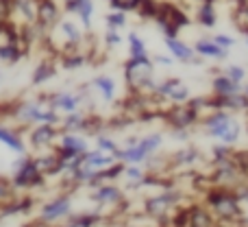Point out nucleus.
Segmentation results:
<instances>
[{
    "instance_id": "1",
    "label": "nucleus",
    "mask_w": 248,
    "mask_h": 227,
    "mask_svg": "<svg viewBox=\"0 0 248 227\" xmlns=\"http://www.w3.org/2000/svg\"><path fill=\"white\" fill-rule=\"evenodd\" d=\"M205 206L211 210V214L216 216L220 225L233 227L235 221L240 219V203H237L235 190L231 188H220V186H209L202 194Z\"/></svg>"
},
{
    "instance_id": "2",
    "label": "nucleus",
    "mask_w": 248,
    "mask_h": 227,
    "mask_svg": "<svg viewBox=\"0 0 248 227\" xmlns=\"http://www.w3.org/2000/svg\"><path fill=\"white\" fill-rule=\"evenodd\" d=\"M201 124H202L207 136L216 138V140L224 142V144H229V146L237 144L242 138L240 120H237L231 112H227V109H214L211 114L202 116Z\"/></svg>"
},
{
    "instance_id": "3",
    "label": "nucleus",
    "mask_w": 248,
    "mask_h": 227,
    "mask_svg": "<svg viewBox=\"0 0 248 227\" xmlns=\"http://www.w3.org/2000/svg\"><path fill=\"white\" fill-rule=\"evenodd\" d=\"M153 22H157L163 37H179L181 29L192 24V17L181 4L170 2V0H159V11Z\"/></svg>"
},
{
    "instance_id": "4",
    "label": "nucleus",
    "mask_w": 248,
    "mask_h": 227,
    "mask_svg": "<svg viewBox=\"0 0 248 227\" xmlns=\"http://www.w3.org/2000/svg\"><path fill=\"white\" fill-rule=\"evenodd\" d=\"M161 144H163L161 133H148V136L140 138L133 146H124V149L118 146V151L113 153V157L120 159V162H124V164H141V162H146L153 153H157Z\"/></svg>"
},
{
    "instance_id": "5",
    "label": "nucleus",
    "mask_w": 248,
    "mask_h": 227,
    "mask_svg": "<svg viewBox=\"0 0 248 227\" xmlns=\"http://www.w3.org/2000/svg\"><path fill=\"white\" fill-rule=\"evenodd\" d=\"M153 72H155V61L150 55L128 57L124 61V81H126L128 92H140L141 83L153 77Z\"/></svg>"
},
{
    "instance_id": "6",
    "label": "nucleus",
    "mask_w": 248,
    "mask_h": 227,
    "mask_svg": "<svg viewBox=\"0 0 248 227\" xmlns=\"http://www.w3.org/2000/svg\"><path fill=\"white\" fill-rule=\"evenodd\" d=\"M181 197H183V194H181L176 188L161 190L159 194L146 199V201H144V212L150 216V219H161V216L170 214V212L179 206V199Z\"/></svg>"
},
{
    "instance_id": "7",
    "label": "nucleus",
    "mask_w": 248,
    "mask_h": 227,
    "mask_svg": "<svg viewBox=\"0 0 248 227\" xmlns=\"http://www.w3.org/2000/svg\"><path fill=\"white\" fill-rule=\"evenodd\" d=\"M211 186H220V188H231L235 190L242 181H246V175L237 168V164L231 159H224V162L214 164V171H211Z\"/></svg>"
},
{
    "instance_id": "8",
    "label": "nucleus",
    "mask_w": 248,
    "mask_h": 227,
    "mask_svg": "<svg viewBox=\"0 0 248 227\" xmlns=\"http://www.w3.org/2000/svg\"><path fill=\"white\" fill-rule=\"evenodd\" d=\"M44 173L37 168L33 157H22L16 164V173H13V188H35V186L44 184Z\"/></svg>"
},
{
    "instance_id": "9",
    "label": "nucleus",
    "mask_w": 248,
    "mask_h": 227,
    "mask_svg": "<svg viewBox=\"0 0 248 227\" xmlns=\"http://www.w3.org/2000/svg\"><path fill=\"white\" fill-rule=\"evenodd\" d=\"M161 118H163V122H166L170 129H189V127H194V124L201 122V116H198V112H194L187 103L172 105V107L163 109Z\"/></svg>"
},
{
    "instance_id": "10",
    "label": "nucleus",
    "mask_w": 248,
    "mask_h": 227,
    "mask_svg": "<svg viewBox=\"0 0 248 227\" xmlns=\"http://www.w3.org/2000/svg\"><path fill=\"white\" fill-rule=\"evenodd\" d=\"M155 96L170 101L172 105H181V103H187V99L192 94H189V87L185 86L179 77H168V79H163V81H157Z\"/></svg>"
},
{
    "instance_id": "11",
    "label": "nucleus",
    "mask_w": 248,
    "mask_h": 227,
    "mask_svg": "<svg viewBox=\"0 0 248 227\" xmlns=\"http://www.w3.org/2000/svg\"><path fill=\"white\" fill-rule=\"evenodd\" d=\"M163 42H166V48L170 51V55L174 57V61H181V64H201V57L196 55L194 46H189L181 37H163Z\"/></svg>"
},
{
    "instance_id": "12",
    "label": "nucleus",
    "mask_w": 248,
    "mask_h": 227,
    "mask_svg": "<svg viewBox=\"0 0 248 227\" xmlns=\"http://www.w3.org/2000/svg\"><path fill=\"white\" fill-rule=\"evenodd\" d=\"M61 20V9L57 0H37V20L35 24L42 31H48Z\"/></svg>"
},
{
    "instance_id": "13",
    "label": "nucleus",
    "mask_w": 248,
    "mask_h": 227,
    "mask_svg": "<svg viewBox=\"0 0 248 227\" xmlns=\"http://www.w3.org/2000/svg\"><path fill=\"white\" fill-rule=\"evenodd\" d=\"M70 210H72L70 197H57V199L48 201L46 206L42 208V221H44V223H52V221H59V219H63V216H68Z\"/></svg>"
},
{
    "instance_id": "14",
    "label": "nucleus",
    "mask_w": 248,
    "mask_h": 227,
    "mask_svg": "<svg viewBox=\"0 0 248 227\" xmlns=\"http://www.w3.org/2000/svg\"><path fill=\"white\" fill-rule=\"evenodd\" d=\"M92 199H94L96 203H100V206H120L124 201V192L116 184L107 181V184H100L98 188H94Z\"/></svg>"
},
{
    "instance_id": "15",
    "label": "nucleus",
    "mask_w": 248,
    "mask_h": 227,
    "mask_svg": "<svg viewBox=\"0 0 248 227\" xmlns=\"http://www.w3.org/2000/svg\"><path fill=\"white\" fill-rule=\"evenodd\" d=\"M194 51H196L198 57L202 59H216V61H222L229 57V51L214 42L211 37H202V39H196L194 42Z\"/></svg>"
},
{
    "instance_id": "16",
    "label": "nucleus",
    "mask_w": 248,
    "mask_h": 227,
    "mask_svg": "<svg viewBox=\"0 0 248 227\" xmlns=\"http://www.w3.org/2000/svg\"><path fill=\"white\" fill-rule=\"evenodd\" d=\"M48 105H50V109H55V112H77L78 105H81V96L77 94H70V92H61V94H52L50 99H48Z\"/></svg>"
},
{
    "instance_id": "17",
    "label": "nucleus",
    "mask_w": 248,
    "mask_h": 227,
    "mask_svg": "<svg viewBox=\"0 0 248 227\" xmlns=\"http://www.w3.org/2000/svg\"><path fill=\"white\" fill-rule=\"evenodd\" d=\"M57 136H59V131L55 129V124L42 122L39 127H35L31 131V144L37 146V149H44V146H50Z\"/></svg>"
},
{
    "instance_id": "18",
    "label": "nucleus",
    "mask_w": 248,
    "mask_h": 227,
    "mask_svg": "<svg viewBox=\"0 0 248 227\" xmlns=\"http://www.w3.org/2000/svg\"><path fill=\"white\" fill-rule=\"evenodd\" d=\"M211 92H214V94H220V96L237 94V92H242V83L233 81V79H229L227 74L220 72L211 79Z\"/></svg>"
},
{
    "instance_id": "19",
    "label": "nucleus",
    "mask_w": 248,
    "mask_h": 227,
    "mask_svg": "<svg viewBox=\"0 0 248 227\" xmlns=\"http://www.w3.org/2000/svg\"><path fill=\"white\" fill-rule=\"evenodd\" d=\"M81 157H83V164H85V166H90V168H94V171L105 168V166H109V164L116 162V157H113L111 153H105V151H100V149H94V151L87 149Z\"/></svg>"
},
{
    "instance_id": "20",
    "label": "nucleus",
    "mask_w": 248,
    "mask_h": 227,
    "mask_svg": "<svg viewBox=\"0 0 248 227\" xmlns=\"http://www.w3.org/2000/svg\"><path fill=\"white\" fill-rule=\"evenodd\" d=\"M196 22L202 29H214L218 24V11H216V2H198L196 7Z\"/></svg>"
},
{
    "instance_id": "21",
    "label": "nucleus",
    "mask_w": 248,
    "mask_h": 227,
    "mask_svg": "<svg viewBox=\"0 0 248 227\" xmlns=\"http://www.w3.org/2000/svg\"><path fill=\"white\" fill-rule=\"evenodd\" d=\"M196 162H201V151L194 149V146H185V149L174 151V153H172V157H170L172 166H183V168L194 166Z\"/></svg>"
},
{
    "instance_id": "22",
    "label": "nucleus",
    "mask_w": 248,
    "mask_h": 227,
    "mask_svg": "<svg viewBox=\"0 0 248 227\" xmlns=\"http://www.w3.org/2000/svg\"><path fill=\"white\" fill-rule=\"evenodd\" d=\"M24 52H26V48L22 46L20 42H7V39H4V42L0 44V61H4V64H16V61H20Z\"/></svg>"
},
{
    "instance_id": "23",
    "label": "nucleus",
    "mask_w": 248,
    "mask_h": 227,
    "mask_svg": "<svg viewBox=\"0 0 248 227\" xmlns=\"http://www.w3.org/2000/svg\"><path fill=\"white\" fill-rule=\"evenodd\" d=\"M55 72H57V66H55V61H50V59H44V61H39L37 66H35V70H33V86H42V83H46L48 79H52L55 77Z\"/></svg>"
},
{
    "instance_id": "24",
    "label": "nucleus",
    "mask_w": 248,
    "mask_h": 227,
    "mask_svg": "<svg viewBox=\"0 0 248 227\" xmlns=\"http://www.w3.org/2000/svg\"><path fill=\"white\" fill-rule=\"evenodd\" d=\"M59 59H61V68L77 70V68H83L90 57H87L85 52H81V51H70V52H61Z\"/></svg>"
},
{
    "instance_id": "25",
    "label": "nucleus",
    "mask_w": 248,
    "mask_h": 227,
    "mask_svg": "<svg viewBox=\"0 0 248 227\" xmlns=\"http://www.w3.org/2000/svg\"><path fill=\"white\" fill-rule=\"evenodd\" d=\"M92 86L96 87V90L100 92V96H103L105 101H113L116 99V81H113L111 77H96L94 81H92Z\"/></svg>"
},
{
    "instance_id": "26",
    "label": "nucleus",
    "mask_w": 248,
    "mask_h": 227,
    "mask_svg": "<svg viewBox=\"0 0 248 227\" xmlns=\"http://www.w3.org/2000/svg\"><path fill=\"white\" fill-rule=\"evenodd\" d=\"M59 146H65V149L74 151V153H78V155H83L87 151V142L83 140L81 136H77V133H61Z\"/></svg>"
},
{
    "instance_id": "27",
    "label": "nucleus",
    "mask_w": 248,
    "mask_h": 227,
    "mask_svg": "<svg viewBox=\"0 0 248 227\" xmlns=\"http://www.w3.org/2000/svg\"><path fill=\"white\" fill-rule=\"evenodd\" d=\"M0 142L7 144L9 149L16 151V153H24V142H22V138L17 136L16 131H11V129L0 127Z\"/></svg>"
},
{
    "instance_id": "28",
    "label": "nucleus",
    "mask_w": 248,
    "mask_h": 227,
    "mask_svg": "<svg viewBox=\"0 0 248 227\" xmlns=\"http://www.w3.org/2000/svg\"><path fill=\"white\" fill-rule=\"evenodd\" d=\"M159 11V0H140L135 13L140 16V20H155Z\"/></svg>"
},
{
    "instance_id": "29",
    "label": "nucleus",
    "mask_w": 248,
    "mask_h": 227,
    "mask_svg": "<svg viewBox=\"0 0 248 227\" xmlns=\"http://www.w3.org/2000/svg\"><path fill=\"white\" fill-rule=\"evenodd\" d=\"M144 55H148L146 42L135 33V31L128 33V57H144Z\"/></svg>"
},
{
    "instance_id": "30",
    "label": "nucleus",
    "mask_w": 248,
    "mask_h": 227,
    "mask_svg": "<svg viewBox=\"0 0 248 227\" xmlns=\"http://www.w3.org/2000/svg\"><path fill=\"white\" fill-rule=\"evenodd\" d=\"M100 223V214H78L72 216L65 227H96Z\"/></svg>"
},
{
    "instance_id": "31",
    "label": "nucleus",
    "mask_w": 248,
    "mask_h": 227,
    "mask_svg": "<svg viewBox=\"0 0 248 227\" xmlns=\"http://www.w3.org/2000/svg\"><path fill=\"white\" fill-rule=\"evenodd\" d=\"M231 157H233V149L229 144L220 142V144L211 146V162H214V164L224 162V159H231Z\"/></svg>"
},
{
    "instance_id": "32",
    "label": "nucleus",
    "mask_w": 248,
    "mask_h": 227,
    "mask_svg": "<svg viewBox=\"0 0 248 227\" xmlns=\"http://www.w3.org/2000/svg\"><path fill=\"white\" fill-rule=\"evenodd\" d=\"M105 22H107V29L120 31L122 26H126V13L124 11H109L107 16H105Z\"/></svg>"
},
{
    "instance_id": "33",
    "label": "nucleus",
    "mask_w": 248,
    "mask_h": 227,
    "mask_svg": "<svg viewBox=\"0 0 248 227\" xmlns=\"http://www.w3.org/2000/svg\"><path fill=\"white\" fill-rule=\"evenodd\" d=\"M235 197L240 203V214H248V181H242L235 188Z\"/></svg>"
},
{
    "instance_id": "34",
    "label": "nucleus",
    "mask_w": 248,
    "mask_h": 227,
    "mask_svg": "<svg viewBox=\"0 0 248 227\" xmlns=\"http://www.w3.org/2000/svg\"><path fill=\"white\" fill-rule=\"evenodd\" d=\"M109 7H111V11H135L137 4H140V0H107Z\"/></svg>"
},
{
    "instance_id": "35",
    "label": "nucleus",
    "mask_w": 248,
    "mask_h": 227,
    "mask_svg": "<svg viewBox=\"0 0 248 227\" xmlns=\"http://www.w3.org/2000/svg\"><path fill=\"white\" fill-rule=\"evenodd\" d=\"M222 74H227L229 79H233V81H237V83H244V79H246V68H244V66H237V64H229L227 68H224Z\"/></svg>"
},
{
    "instance_id": "36",
    "label": "nucleus",
    "mask_w": 248,
    "mask_h": 227,
    "mask_svg": "<svg viewBox=\"0 0 248 227\" xmlns=\"http://www.w3.org/2000/svg\"><path fill=\"white\" fill-rule=\"evenodd\" d=\"M124 177H126L131 184H140V181L144 179V171H141L137 164H126V166H124Z\"/></svg>"
},
{
    "instance_id": "37",
    "label": "nucleus",
    "mask_w": 248,
    "mask_h": 227,
    "mask_svg": "<svg viewBox=\"0 0 248 227\" xmlns=\"http://www.w3.org/2000/svg\"><path fill=\"white\" fill-rule=\"evenodd\" d=\"M122 44V35L118 29H107V33H105V46L107 48H116Z\"/></svg>"
},
{
    "instance_id": "38",
    "label": "nucleus",
    "mask_w": 248,
    "mask_h": 227,
    "mask_svg": "<svg viewBox=\"0 0 248 227\" xmlns=\"http://www.w3.org/2000/svg\"><path fill=\"white\" fill-rule=\"evenodd\" d=\"M233 162L237 164V168H240L244 175H248V149H244V151H233Z\"/></svg>"
},
{
    "instance_id": "39",
    "label": "nucleus",
    "mask_w": 248,
    "mask_h": 227,
    "mask_svg": "<svg viewBox=\"0 0 248 227\" xmlns=\"http://www.w3.org/2000/svg\"><path fill=\"white\" fill-rule=\"evenodd\" d=\"M96 144H98V149H100V151H105V153H111V155H113V153L118 151L116 140H111V138H107V136H98Z\"/></svg>"
},
{
    "instance_id": "40",
    "label": "nucleus",
    "mask_w": 248,
    "mask_h": 227,
    "mask_svg": "<svg viewBox=\"0 0 248 227\" xmlns=\"http://www.w3.org/2000/svg\"><path fill=\"white\" fill-rule=\"evenodd\" d=\"M211 39H214V42L218 44V46L227 48V51H229V48H233V46H235V39H233L231 35H224V33H216Z\"/></svg>"
},
{
    "instance_id": "41",
    "label": "nucleus",
    "mask_w": 248,
    "mask_h": 227,
    "mask_svg": "<svg viewBox=\"0 0 248 227\" xmlns=\"http://www.w3.org/2000/svg\"><path fill=\"white\" fill-rule=\"evenodd\" d=\"M153 61L155 64H159V66H172L174 64V57L172 55H155Z\"/></svg>"
},
{
    "instance_id": "42",
    "label": "nucleus",
    "mask_w": 248,
    "mask_h": 227,
    "mask_svg": "<svg viewBox=\"0 0 248 227\" xmlns=\"http://www.w3.org/2000/svg\"><path fill=\"white\" fill-rule=\"evenodd\" d=\"M9 194H11V188L7 186V181H0V201L9 199Z\"/></svg>"
},
{
    "instance_id": "43",
    "label": "nucleus",
    "mask_w": 248,
    "mask_h": 227,
    "mask_svg": "<svg viewBox=\"0 0 248 227\" xmlns=\"http://www.w3.org/2000/svg\"><path fill=\"white\" fill-rule=\"evenodd\" d=\"M233 227H248V214H240V219L235 221Z\"/></svg>"
},
{
    "instance_id": "44",
    "label": "nucleus",
    "mask_w": 248,
    "mask_h": 227,
    "mask_svg": "<svg viewBox=\"0 0 248 227\" xmlns=\"http://www.w3.org/2000/svg\"><path fill=\"white\" fill-rule=\"evenodd\" d=\"M242 94L248 99V83H242Z\"/></svg>"
},
{
    "instance_id": "45",
    "label": "nucleus",
    "mask_w": 248,
    "mask_h": 227,
    "mask_svg": "<svg viewBox=\"0 0 248 227\" xmlns=\"http://www.w3.org/2000/svg\"><path fill=\"white\" fill-rule=\"evenodd\" d=\"M235 4H248V0H235Z\"/></svg>"
},
{
    "instance_id": "46",
    "label": "nucleus",
    "mask_w": 248,
    "mask_h": 227,
    "mask_svg": "<svg viewBox=\"0 0 248 227\" xmlns=\"http://www.w3.org/2000/svg\"><path fill=\"white\" fill-rule=\"evenodd\" d=\"M196 2H218V0H196Z\"/></svg>"
},
{
    "instance_id": "47",
    "label": "nucleus",
    "mask_w": 248,
    "mask_h": 227,
    "mask_svg": "<svg viewBox=\"0 0 248 227\" xmlns=\"http://www.w3.org/2000/svg\"><path fill=\"white\" fill-rule=\"evenodd\" d=\"M244 42H246V46H248V35H244Z\"/></svg>"
},
{
    "instance_id": "48",
    "label": "nucleus",
    "mask_w": 248,
    "mask_h": 227,
    "mask_svg": "<svg viewBox=\"0 0 248 227\" xmlns=\"http://www.w3.org/2000/svg\"><path fill=\"white\" fill-rule=\"evenodd\" d=\"M246 181H248V175H246Z\"/></svg>"
},
{
    "instance_id": "49",
    "label": "nucleus",
    "mask_w": 248,
    "mask_h": 227,
    "mask_svg": "<svg viewBox=\"0 0 248 227\" xmlns=\"http://www.w3.org/2000/svg\"><path fill=\"white\" fill-rule=\"evenodd\" d=\"M63 2H65V0H63Z\"/></svg>"
},
{
    "instance_id": "50",
    "label": "nucleus",
    "mask_w": 248,
    "mask_h": 227,
    "mask_svg": "<svg viewBox=\"0 0 248 227\" xmlns=\"http://www.w3.org/2000/svg\"><path fill=\"white\" fill-rule=\"evenodd\" d=\"M246 114H248V112H246Z\"/></svg>"
}]
</instances>
